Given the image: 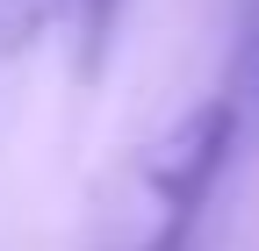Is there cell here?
Wrapping results in <instances>:
<instances>
[{
	"instance_id": "obj_1",
	"label": "cell",
	"mask_w": 259,
	"mask_h": 251,
	"mask_svg": "<svg viewBox=\"0 0 259 251\" xmlns=\"http://www.w3.org/2000/svg\"><path fill=\"white\" fill-rule=\"evenodd\" d=\"M108 0H0V57L29 50L51 29H101Z\"/></svg>"
},
{
	"instance_id": "obj_2",
	"label": "cell",
	"mask_w": 259,
	"mask_h": 251,
	"mask_svg": "<svg viewBox=\"0 0 259 251\" xmlns=\"http://www.w3.org/2000/svg\"><path fill=\"white\" fill-rule=\"evenodd\" d=\"M166 251H173V244H166Z\"/></svg>"
}]
</instances>
